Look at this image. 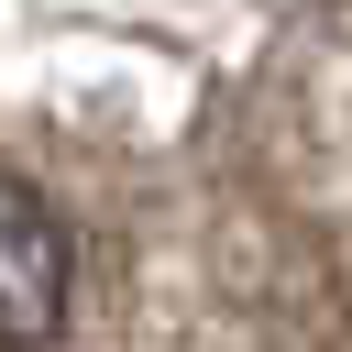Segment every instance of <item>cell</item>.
I'll use <instances>...</instances> for the list:
<instances>
[{"label": "cell", "instance_id": "6da1fadb", "mask_svg": "<svg viewBox=\"0 0 352 352\" xmlns=\"http://www.w3.org/2000/svg\"><path fill=\"white\" fill-rule=\"evenodd\" d=\"M66 308H77V242H66V220H55L44 187L0 176V352H55Z\"/></svg>", "mask_w": 352, "mask_h": 352}]
</instances>
